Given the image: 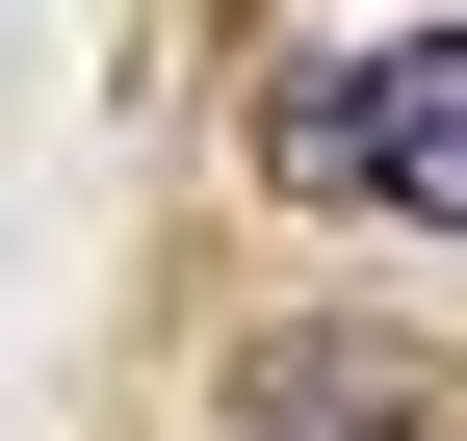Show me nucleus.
<instances>
[{"mask_svg":"<svg viewBox=\"0 0 467 441\" xmlns=\"http://www.w3.org/2000/svg\"><path fill=\"white\" fill-rule=\"evenodd\" d=\"M260 182H285V208H416V234H467V26H364V52H312L285 130H260Z\"/></svg>","mask_w":467,"mask_h":441,"instance_id":"1","label":"nucleus"},{"mask_svg":"<svg viewBox=\"0 0 467 441\" xmlns=\"http://www.w3.org/2000/svg\"><path fill=\"white\" fill-rule=\"evenodd\" d=\"M260 441H441V364H389L364 312H285L260 338Z\"/></svg>","mask_w":467,"mask_h":441,"instance_id":"2","label":"nucleus"}]
</instances>
